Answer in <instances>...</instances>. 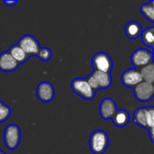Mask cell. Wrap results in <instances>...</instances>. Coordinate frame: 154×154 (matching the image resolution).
Masks as SVG:
<instances>
[{"label":"cell","mask_w":154,"mask_h":154,"mask_svg":"<svg viewBox=\"0 0 154 154\" xmlns=\"http://www.w3.org/2000/svg\"><path fill=\"white\" fill-rule=\"evenodd\" d=\"M134 122L144 128V129H147V114H146V107H140V108H137L135 111H134Z\"/></svg>","instance_id":"9a60e30c"},{"label":"cell","mask_w":154,"mask_h":154,"mask_svg":"<svg viewBox=\"0 0 154 154\" xmlns=\"http://www.w3.org/2000/svg\"><path fill=\"white\" fill-rule=\"evenodd\" d=\"M121 81L124 86L131 88H134L137 85L143 82V78L138 69H126L121 76Z\"/></svg>","instance_id":"ba28073f"},{"label":"cell","mask_w":154,"mask_h":154,"mask_svg":"<svg viewBox=\"0 0 154 154\" xmlns=\"http://www.w3.org/2000/svg\"><path fill=\"white\" fill-rule=\"evenodd\" d=\"M109 144V137L103 130L93 132L89 137V149L94 154H104Z\"/></svg>","instance_id":"6da1fadb"},{"label":"cell","mask_w":154,"mask_h":154,"mask_svg":"<svg viewBox=\"0 0 154 154\" xmlns=\"http://www.w3.org/2000/svg\"><path fill=\"white\" fill-rule=\"evenodd\" d=\"M2 104H3V102H2V101H0V106H1Z\"/></svg>","instance_id":"484cf974"},{"label":"cell","mask_w":154,"mask_h":154,"mask_svg":"<svg viewBox=\"0 0 154 154\" xmlns=\"http://www.w3.org/2000/svg\"><path fill=\"white\" fill-rule=\"evenodd\" d=\"M37 56L42 61H48V60H50L51 59L52 52H51V49H49L47 47H42V48H41V50H40Z\"/></svg>","instance_id":"44dd1931"},{"label":"cell","mask_w":154,"mask_h":154,"mask_svg":"<svg viewBox=\"0 0 154 154\" xmlns=\"http://www.w3.org/2000/svg\"><path fill=\"white\" fill-rule=\"evenodd\" d=\"M4 4L6 5L12 6V5H14L15 4H17V1H4Z\"/></svg>","instance_id":"cb8c5ba5"},{"label":"cell","mask_w":154,"mask_h":154,"mask_svg":"<svg viewBox=\"0 0 154 154\" xmlns=\"http://www.w3.org/2000/svg\"><path fill=\"white\" fill-rule=\"evenodd\" d=\"M0 154H6L5 152H3L2 150H0Z\"/></svg>","instance_id":"d4e9b609"},{"label":"cell","mask_w":154,"mask_h":154,"mask_svg":"<svg viewBox=\"0 0 154 154\" xmlns=\"http://www.w3.org/2000/svg\"><path fill=\"white\" fill-rule=\"evenodd\" d=\"M149 134H150V138H151L152 142L154 143V126L152 128L149 129Z\"/></svg>","instance_id":"603a6c76"},{"label":"cell","mask_w":154,"mask_h":154,"mask_svg":"<svg viewBox=\"0 0 154 154\" xmlns=\"http://www.w3.org/2000/svg\"><path fill=\"white\" fill-rule=\"evenodd\" d=\"M134 94L138 101L149 102L154 97V84L143 81L134 88Z\"/></svg>","instance_id":"52a82bcc"},{"label":"cell","mask_w":154,"mask_h":154,"mask_svg":"<svg viewBox=\"0 0 154 154\" xmlns=\"http://www.w3.org/2000/svg\"><path fill=\"white\" fill-rule=\"evenodd\" d=\"M147 114V130L154 126V106L146 107Z\"/></svg>","instance_id":"7402d4cb"},{"label":"cell","mask_w":154,"mask_h":154,"mask_svg":"<svg viewBox=\"0 0 154 154\" xmlns=\"http://www.w3.org/2000/svg\"><path fill=\"white\" fill-rule=\"evenodd\" d=\"M92 76L97 82L99 89H106L112 85V76L111 73H106L98 70H95L91 73Z\"/></svg>","instance_id":"4fadbf2b"},{"label":"cell","mask_w":154,"mask_h":154,"mask_svg":"<svg viewBox=\"0 0 154 154\" xmlns=\"http://www.w3.org/2000/svg\"><path fill=\"white\" fill-rule=\"evenodd\" d=\"M17 45L28 56H33V55L37 56L42 48L40 46V43L37 41V39H35L33 36H32L30 34L23 35L22 38H20Z\"/></svg>","instance_id":"8992f818"},{"label":"cell","mask_w":154,"mask_h":154,"mask_svg":"<svg viewBox=\"0 0 154 154\" xmlns=\"http://www.w3.org/2000/svg\"><path fill=\"white\" fill-rule=\"evenodd\" d=\"M71 89L75 94L86 100H92L95 97V90L88 84L87 78H77L71 82Z\"/></svg>","instance_id":"7a4b0ae2"},{"label":"cell","mask_w":154,"mask_h":154,"mask_svg":"<svg viewBox=\"0 0 154 154\" xmlns=\"http://www.w3.org/2000/svg\"><path fill=\"white\" fill-rule=\"evenodd\" d=\"M21 141V131L18 125H9L4 132V142L7 149L13 151L16 149Z\"/></svg>","instance_id":"3957f363"},{"label":"cell","mask_w":154,"mask_h":154,"mask_svg":"<svg viewBox=\"0 0 154 154\" xmlns=\"http://www.w3.org/2000/svg\"><path fill=\"white\" fill-rule=\"evenodd\" d=\"M143 80L151 84H154V61L140 69Z\"/></svg>","instance_id":"e0dca14e"},{"label":"cell","mask_w":154,"mask_h":154,"mask_svg":"<svg viewBox=\"0 0 154 154\" xmlns=\"http://www.w3.org/2000/svg\"><path fill=\"white\" fill-rule=\"evenodd\" d=\"M117 111V106L114 99L110 97L104 98L99 106V114L101 117L105 120L112 119Z\"/></svg>","instance_id":"9c48e42d"},{"label":"cell","mask_w":154,"mask_h":154,"mask_svg":"<svg viewBox=\"0 0 154 154\" xmlns=\"http://www.w3.org/2000/svg\"><path fill=\"white\" fill-rule=\"evenodd\" d=\"M19 63L12 57L8 51L2 52L0 54V70L4 72L14 71L18 67Z\"/></svg>","instance_id":"8fae6325"},{"label":"cell","mask_w":154,"mask_h":154,"mask_svg":"<svg viewBox=\"0 0 154 154\" xmlns=\"http://www.w3.org/2000/svg\"><path fill=\"white\" fill-rule=\"evenodd\" d=\"M143 29L141 23L136 21L128 22L125 27V35L131 40H135V39L141 37L143 34Z\"/></svg>","instance_id":"7c38bea8"},{"label":"cell","mask_w":154,"mask_h":154,"mask_svg":"<svg viewBox=\"0 0 154 154\" xmlns=\"http://www.w3.org/2000/svg\"><path fill=\"white\" fill-rule=\"evenodd\" d=\"M37 97L38 98L44 103H49L54 98V88L52 84L47 81L41 82L37 87Z\"/></svg>","instance_id":"30bf717a"},{"label":"cell","mask_w":154,"mask_h":154,"mask_svg":"<svg viewBox=\"0 0 154 154\" xmlns=\"http://www.w3.org/2000/svg\"><path fill=\"white\" fill-rule=\"evenodd\" d=\"M142 41L143 44L147 47L154 48V27H148L143 30L142 34Z\"/></svg>","instance_id":"ac0fdd59"},{"label":"cell","mask_w":154,"mask_h":154,"mask_svg":"<svg viewBox=\"0 0 154 154\" xmlns=\"http://www.w3.org/2000/svg\"><path fill=\"white\" fill-rule=\"evenodd\" d=\"M154 54L152 51L145 48L135 50L131 55V62L135 69H142L153 61Z\"/></svg>","instance_id":"277c9868"},{"label":"cell","mask_w":154,"mask_h":154,"mask_svg":"<svg viewBox=\"0 0 154 154\" xmlns=\"http://www.w3.org/2000/svg\"><path fill=\"white\" fill-rule=\"evenodd\" d=\"M141 12L147 20L154 23V0L147 4H143L141 6Z\"/></svg>","instance_id":"d6986e66"},{"label":"cell","mask_w":154,"mask_h":154,"mask_svg":"<svg viewBox=\"0 0 154 154\" xmlns=\"http://www.w3.org/2000/svg\"><path fill=\"white\" fill-rule=\"evenodd\" d=\"M11 115V108L5 105V104H2L0 106V123H3L5 121H6Z\"/></svg>","instance_id":"ffe728a7"},{"label":"cell","mask_w":154,"mask_h":154,"mask_svg":"<svg viewBox=\"0 0 154 154\" xmlns=\"http://www.w3.org/2000/svg\"><path fill=\"white\" fill-rule=\"evenodd\" d=\"M92 65L95 70L111 73L113 69V60L109 54L106 52H97L92 58Z\"/></svg>","instance_id":"5b68a950"},{"label":"cell","mask_w":154,"mask_h":154,"mask_svg":"<svg viewBox=\"0 0 154 154\" xmlns=\"http://www.w3.org/2000/svg\"><path fill=\"white\" fill-rule=\"evenodd\" d=\"M8 52L12 55V57L19 63H23L27 60V59L29 58V56L17 45H13L9 48L8 50Z\"/></svg>","instance_id":"2e32d148"},{"label":"cell","mask_w":154,"mask_h":154,"mask_svg":"<svg viewBox=\"0 0 154 154\" xmlns=\"http://www.w3.org/2000/svg\"><path fill=\"white\" fill-rule=\"evenodd\" d=\"M152 50H153V54H154V48H153V49H152Z\"/></svg>","instance_id":"4316f807"},{"label":"cell","mask_w":154,"mask_h":154,"mask_svg":"<svg viewBox=\"0 0 154 154\" xmlns=\"http://www.w3.org/2000/svg\"><path fill=\"white\" fill-rule=\"evenodd\" d=\"M112 121L116 127H125L130 122V115L125 109H117Z\"/></svg>","instance_id":"5bb4252c"}]
</instances>
